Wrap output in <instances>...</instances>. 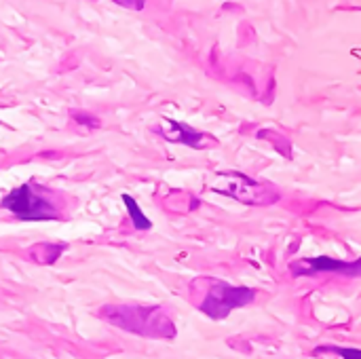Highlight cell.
<instances>
[{"mask_svg":"<svg viewBox=\"0 0 361 359\" xmlns=\"http://www.w3.org/2000/svg\"><path fill=\"white\" fill-rule=\"evenodd\" d=\"M97 317L108 324L146 339H173L176 326L161 307H142V305H110L97 311Z\"/></svg>","mask_w":361,"mask_h":359,"instance_id":"obj_1","label":"cell"},{"mask_svg":"<svg viewBox=\"0 0 361 359\" xmlns=\"http://www.w3.org/2000/svg\"><path fill=\"white\" fill-rule=\"evenodd\" d=\"M0 207L11 212L17 220H23V222L59 220L57 205H53L51 199H47V195H42L38 186H32V184H21L13 188L0 201Z\"/></svg>","mask_w":361,"mask_h":359,"instance_id":"obj_2","label":"cell"},{"mask_svg":"<svg viewBox=\"0 0 361 359\" xmlns=\"http://www.w3.org/2000/svg\"><path fill=\"white\" fill-rule=\"evenodd\" d=\"M256 298V290L231 286L220 279H212L209 288L203 296V303L199 305V311L205 313L212 320H224L235 309H241L245 305H252Z\"/></svg>","mask_w":361,"mask_h":359,"instance_id":"obj_3","label":"cell"},{"mask_svg":"<svg viewBox=\"0 0 361 359\" xmlns=\"http://www.w3.org/2000/svg\"><path fill=\"white\" fill-rule=\"evenodd\" d=\"M228 186L226 188H218V193H224L228 197H235L239 201L245 203H254V205H269L275 203L279 199V190L273 184L267 182H258L239 174H231L226 176Z\"/></svg>","mask_w":361,"mask_h":359,"instance_id":"obj_4","label":"cell"},{"mask_svg":"<svg viewBox=\"0 0 361 359\" xmlns=\"http://www.w3.org/2000/svg\"><path fill=\"white\" fill-rule=\"evenodd\" d=\"M290 271L296 277L319 275V273H336V275H347V277H353V279H361V258L353 260V262L336 260V258H328V256L305 258V260L292 262Z\"/></svg>","mask_w":361,"mask_h":359,"instance_id":"obj_5","label":"cell"},{"mask_svg":"<svg viewBox=\"0 0 361 359\" xmlns=\"http://www.w3.org/2000/svg\"><path fill=\"white\" fill-rule=\"evenodd\" d=\"M167 142H176V144H184V146H190V148H212L216 146L218 142L207 135V133H201L197 129H192L190 125H184V123H178V121H165L163 127L157 129Z\"/></svg>","mask_w":361,"mask_h":359,"instance_id":"obj_6","label":"cell"},{"mask_svg":"<svg viewBox=\"0 0 361 359\" xmlns=\"http://www.w3.org/2000/svg\"><path fill=\"white\" fill-rule=\"evenodd\" d=\"M123 203H125V207L129 212V218H131L135 231H150L152 229V220L146 218V214L142 212L140 203L131 195H123Z\"/></svg>","mask_w":361,"mask_h":359,"instance_id":"obj_7","label":"cell"},{"mask_svg":"<svg viewBox=\"0 0 361 359\" xmlns=\"http://www.w3.org/2000/svg\"><path fill=\"white\" fill-rule=\"evenodd\" d=\"M315 353H334L343 359H361V349L355 347H341V345H324V347H317Z\"/></svg>","mask_w":361,"mask_h":359,"instance_id":"obj_8","label":"cell"}]
</instances>
